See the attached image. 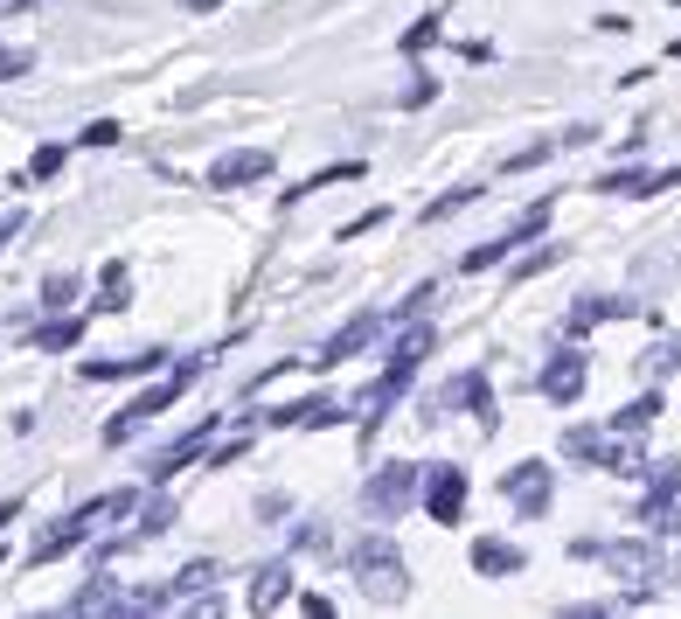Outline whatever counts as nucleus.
Wrapping results in <instances>:
<instances>
[{"label": "nucleus", "mask_w": 681, "mask_h": 619, "mask_svg": "<svg viewBox=\"0 0 681 619\" xmlns=\"http://www.w3.org/2000/svg\"><path fill=\"white\" fill-rule=\"evenodd\" d=\"M424 355H431V327H424V320H410L404 341L390 348V369H383V376L362 390V404H355V411H362V432H376V418H383V411L410 390V376H417V362H424Z\"/></svg>", "instance_id": "nucleus-1"}, {"label": "nucleus", "mask_w": 681, "mask_h": 619, "mask_svg": "<svg viewBox=\"0 0 681 619\" xmlns=\"http://www.w3.org/2000/svg\"><path fill=\"white\" fill-rule=\"evenodd\" d=\"M355 585H362L376 606H397V599H404L410 571H404V557H397V543H390L383 529H369V536L355 543Z\"/></svg>", "instance_id": "nucleus-2"}, {"label": "nucleus", "mask_w": 681, "mask_h": 619, "mask_svg": "<svg viewBox=\"0 0 681 619\" xmlns=\"http://www.w3.org/2000/svg\"><path fill=\"white\" fill-rule=\"evenodd\" d=\"M195 376H202V355H188L181 369H167L160 383H146V390H139L133 404H126V411H119V418L105 425V446H126V439H133L139 425H146V418H160V411H167V404H174V397H181V390H188Z\"/></svg>", "instance_id": "nucleus-3"}, {"label": "nucleus", "mask_w": 681, "mask_h": 619, "mask_svg": "<svg viewBox=\"0 0 681 619\" xmlns=\"http://www.w3.org/2000/svg\"><path fill=\"white\" fill-rule=\"evenodd\" d=\"M410 501H417V466H404V460L376 466V473H369V487H362V508H369L376 522H383V515L397 522V515H404Z\"/></svg>", "instance_id": "nucleus-4"}, {"label": "nucleus", "mask_w": 681, "mask_h": 619, "mask_svg": "<svg viewBox=\"0 0 681 619\" xmlns=\"http://www.w3.org/2000/svg\"><path fill=\"white\" fill-rule=\"evenodd\" d=\"M417 494H424V508H431V522H459L466 515V466H424L417 473Z\"/></svg>", "instance_id": "nucleus-5"}, {"label": "nucleus", "mask_w": 681, "mask_h": 619, "mask_svg": "<svg viewBox=\"0 0 681 619\" xmlns=\"http://www.w3.org/2000/svg\"><path fill=\"white\" fill-rule=\"evenodd\" d=\"M91 522H105V515H98V501H84L77 515H63V522H49V529H42V536L28 543V564H56V557H70V550L84 543V529H91Z\"/></svg>", "instance_id": "nucleus-6"}, {"label": "nucleus", "mask_w": 681, "mask_h": 619, "mask_svg": "<svg viewBox=\"0 0 681 619\" xmlns=\"http://www.w3.org/2000/svg\"><path fill=\"white\" fill-rule=\"evenodd\" d=\"M272 167H278L272 147H237V154H223L216 167H209V188H216V195H230V188H251V181H265Z\"/></svg>", "instance_id": "nucleus-7"}, {"label": "nucleus", "mask_w": 681, "mask_h": 619, "mask_svg": "<svg viewBox=\"0 0 681 619\" xmlns=\"http://www.w3.org/2000/svg\"><path fill=\"white\" fill-rule=\"evenodd\" d=\"M543 223H549V202H536V209H529V216H522L515 230H501L494 244H473V251H466V272H494V265H501V258L515 251V244H529V237H543Z\"/></svg>", "instance_id": "nucleus-8"}, {"label": "nucleus", "mask_w": 681, "mask_h": 619, "mask_svg": "<svg viewBox=\"0 0 681 619\" xmlns=\"http://www.w3.org/2000/svg\"><path fill=\"white\" fill-rule=\"evenodd\" d=\"M549 487H556V473H549L543 460H522L515 473H501V494H508L522 515H543V508H549Z\"/></svg>", "instance_id": "nucleus-9"}, {"label": "nucleus", "mask_w": 681, "mask_h": 619, "mask_svg": "<svg viewBox=\"0 0 681 619\" xmlns=\"http://www.w3.org/2000/svg\"><path fill=\"white\" fill-rule=\"evenodd\" d=\"M438 411H473L480 425H494V397H487V376H480V369H466L459 383H445V390H438Z\"/></svg>", "instance_id": "nucleus-10"}, {"label": "nucleus", "mask_w": 681, "mask_h": 619, "mask_svg": "<svg viewBox=\"0 0 681 619\" xmlns=\"http://www.w3.org/2000/svg\"><path fill=\"white\" fill-rule=\"evenodd\" d=\"M543 397L549 404H577L584 397V355L577 348H556V362L543 369Z\"/></svg>", "instance_id": "nucleus-11"}, {"label": "nucleus", "mask_w": 681, "mask_h": 619, "mask_svg": "<svg viewBox=\"0 0 681 619\" xmlns=\"http://www.w3.org/2000/svg\"><path fill=\"white\" fill-rule=\"evenodd\" d=\"M209 432H216V418H202L188 439H174L167 453H153V460H146V480H153V487H167V473H181V466H188L195 453H202V446H209Z\"/></svg>", "instance_id": "nucleus-12"}, {"label": "nucleus", "mask_w": 681, "mask_h": 619, "mask_svg": "<svg viewBox=\"0 0 681 619\" xmlns=\"http://www.w3.org/2000/svg\"><path fill=\"white\" fill-rule=\"evenodd\" d=\"M376 334H383V313H355V320H348V327H341V334H334V341L320 348V369H334V362L362 355V348H369Z\"/></svg>", "instance_id": "nucleus-13"}, {"label": "nucleus", "mask_w": 681, "mask_h": 619, "mask_svg": "<svg viewBox=\"0 0 681 619\" xmlns=\"http://www.w3.org/2000/svg\"><path fill=\"white\" fill-rule=\"evenodd\" d=\"M341 411H334V397H306V404H285V411H265V425L278 432H313V425H334Z\"/></svg>", "instance_id": "nucleus-14"}, {"label": "nucleus", "mask_w": 681, "mask_h": 619, "mask_svg": "<svg viewBox=\"0 0 681 619\" xmlns=\"http://www.w3.org/2000/svg\"><path fill=\"white\" fill-rule=\"evenodd\" d=\"M619 578H633V585H647L654 571H661V557H654V543H612V550H598Z\"/></svg>", "instance_id": "nucleus-15"}, {"label": "nucleus", "mask_w": 681, "mask_h": 619, "mask_svg": "<svg viewBox=\"0 0 681 619\" xmlns=\"http://www.w3.org/2000/svg\"><path fill=\"white\" fill-rule=\"evenodd\" d=\"M292 599V564L278 557V564H265L258 578H251V613H278Z\"/></svg>", "instance_id": "nucleus-16"}, {"label": "nucleus", "mask_w": 681, "mask_h": 619, "mask_svg": "<svg viewBox=\"0 0 681 619\" xmlns=\"http://www.w3.org/2000/svg\"><path fill=\"white\" fill-rule=\"evenodd\" d=\"M153 369H167V355H160V348H146V355H126V362H84V383H112V376H153Z\"/></svg>", "instance_id": "nucleus-17"}, {"label": "nucleus", "mask_w": 681, "mask_h": 619, "mask_svg": "<svg viewBox=\"0 0 681 619\" xmlns=\"http://www.w3.org/2000/svg\"><path fill=\"white\" fill-rule=\"evenodd\" d=\"M473 571L508 578V571H522V550H515V543H501V536H480V543H473Z\"/></svg>", "instance_id": "nucleus-18"}, {"label": "nucleus", "mask_w": 681, "mask_h": 619, "mask_svg": "<svg viewBox=\"0 0 681 619\" xmlns=\"http://www.w3.org/2000/svg\"><path fill=\"white\" fill-rule=\"evenodd\" d=\"M209 585H216V564H209V557H195L181 578H167V606H188V599H202Z\"/></svg>", "instance_id": "nucleus-19"}, {"label": "nucleus", "mask_w": 681, "mask_h": 619, "mask_svg": "<svg viewBox=\"0 0 681 619\" xmlns=\"http://www.w3.org/2000/svg\"><path fill=\"white\" fill-rule=\"evenodd\" d=\"M63 613H126V592H119L112 578H91V585H84Z\"/></svg>", "instance_id": "nucleus-20"}, {"label": "nucleus", "mask_w": 681, "mask_h": 619, "mask_svg": "<svg viewBox=\"0 0 681 619\" xmlns=\"http://www.w3.org/2000/svg\"><path fill=\"white\" fill-rule=\"evenodd\" d=\"M619 313H640L633 300H577L570 307V334H591L598 320H619Z\"/></svg>", "instance_id": "nucleus-21"}, {"label": "nucleus", "mask_w": 681, "mask_h": 619, "mask_svg": "<svg viewBox=\"0 0 681 619\" xmlns=\"http://www.w3.org/2000/svg\"><path fill=\"white\" fill-rule=\"evenodd\" d=\"M681 174H654V167H619V174H605V195H640V188H668Z\"/></svg>", "instance_id": "nucleus-22"}, {"label": "nucleus", "mask_w": 681, "mask_h": 619, "mask_svg": "<svg viewBox=\"0 0 681 619\" xmlns=\"http://www.w3.org/2000/svg\"><path fill=\"white\" fill-rule=\"evenodd\" d=\"M647 487H654V501H647V515H654L661 501H675V494H681V460H654V466H647Z\"/></svg>", "instance_id": "nucleus-23"}, {"label": "nucleus", "mask_w": 681, "mask_h": 619, "mask_svg": "<svg viewBox=\"0 0 681 619\" xmlns=\"http://www.w3.org/2000/svg\"><path fill=\"white\" fill-rule=\"evenodd\" d=\"M355 174H362V160H341V167H320V174H313V181H299V188H292L285 202H306V195H320V188H334V181H355Z\"/></svg>", "instance_id": "nucleus-24"}, {"label": "nucleus", "mask_w": 681, "mask_h": 619, "mask_svg": "<svg viewBox=\"0 0 681 619\" xmlns=\"http://www.w3.org/2000/svg\"><path fill=\"white\" fill-rule=\"evenodd\" d=\"M654 418H661V397H640V404H626V411L612 418V432H626V439H640V432H647Z\"/></svg>", "instance_id": "nucleus-25"}, {"label": "nucleus", "mask_w": 681, "mask_h": 619, "mask_svg": "<svg viewBox=\"0 0 681 619\" xmlns=\"http://www.w3.org/2000/svg\"><path fill=\"white\" fill-rule=\"evenodd\" d=\"M77 334H84V320H42V327H35V348L56 355V348H77Z\"/></svg>", "instance_id": "nucleus-26"}, {"label": "nucleus", "mask_w": 681, "mask_h": 619, "mask_svg": "<svg viewBox=\"0 0 681 619\" xmlns=\"http://www.w3.org/2000/svg\"><path fill=\"white\" fill-rule=\"evenodd\" d=\"M160 529H174V501H167V494H153V501L139 508V529H133V536H160Z\"/></svg>", "instance_id": "nucleus-27"}, {"label": "nucleus", "mask_w": 681, "mask_h": 619, "mask_svg": "<svg viewBox=\"0 0 681 619\" xmlns=\"http://www.w3.org/2000/svg\"><path fill=\"white\" fill-rule=\"evenodd\" d=\"M473 195H480V188H452V195H438V202L424 209V223H445V216H459V209H466Z\"/></svg>", "instance_id": "nucleus-28"}, {"label": "nucleus", "mask_w": 681, "mask_h": 619, "mask_svg": "<svg viewBox=\"0 0 681 619\" xmlns=\"http://www.w3.org/2000/svg\"><path fill=\"white\" fill-rule=\"evenodd\" d=\"M438 35H445V28H438V14H424V21H417V28L404 35V56H424V49H431Z\"/></svg>", "instance_id": "nucleus-29"}, {"label": "nucleus", "mask_w": 681, "mask_h": 619, "mask_svg": "<svg viewBox=\"0 0 681 619\" xmlns=\"http://www.w3.org/2000/svg\"><path fill=\"white\" fill-rule=\"evenodd\" d=\"M42 300H49V307H70V300H77V279H70V272H49V279H42Z\"/></svg>", "instance_id": "nucleus-30"}, {"label": "nucleus", "mask_w": 681, "mask_h": 619, "mask_svg": "<svg viewBox=\"0 0 681 619\" xmlns=\"http://www.w3.org/2000/svg\"><path fill=\"white\" fill-rule=\"evenodd\" d=\"M133 508H139V494H133V487H119V494H98V515H105V522L133 515Z\"/></svg>", "instance_id": "nucleus-31"}, {"label": "nucleus", "mask_w": 681, "mask_h": 619, "mask_svg": "<svg viewBox=\"0 0 681 619\" xmlns=\"http://www.w3.org/2000/svg\"><path fill=\"white\" fill-rule=\"evenodd\" d=\"M556 258H563V251H556V244H536V251H529V258H522V265H515V279H536V272H549V265H556Z\"/></svg>", "instance_id": "nucleus-32"}, {"label": "nucleus", "mask_w": 681, "mask_h": 619, "mask_svg": "<svg viewBox=\"0 0 681 619\" xmlns=\"http://www.w3.org/2000/svg\"><path fill=\"white\" fill-rule=\"evenodd\" d=\"M431 98H438V77H424V70H417V77H410V91H404V112L431 105Z\"/></svg>", "instance_id": "nucleus-33"}, {"label": "nucleus", "mask_w": 681, "mask_h": 619, "mask_svg": "<svg viewBox=\"0 0 681 619\" xmlns=\"http://www.w3.org/2000/svg\"><path fill=\"white\" fill-rule=\"evenodd\" d=\"M28 174H35V181L63 174V147H35V160H28Z\"/></svg>", "instance_id": "nucleus-34"}, {"label": "nucleus", "mask_w": 681, "mask_h": 619, "mask_svg": "<svg viewBox=\"0 0 681 619\" xmlns=\"http://www.w3.org/2000/svg\"><path fill=\"white\" fill-rule=\"evenodd\" d=\"M105 307H126V265H105Z\"/></svg>", "instance_id": "nucleus-35"}, {"label": "nucleus", "mask_w": 681, "mask_h": 619, "mask_svg": "<svg viewBox=\"0 0 681 619\" xmlns=\"http://www.w3.org/2000/svg\"><path fill=\"white\" fill-rule=\"evenodd\" d=\"M647 369H654V376H668V369H681V341H661V348L647 355Z\"/></svg>", "instance_id": "nucleus-36"}, {"label": "nucleus", "mask_w": 681, "mask_h": 619, "mask_svg": "<svg viewBox=\"0 0 681 619\" xmlns=\"http://www.w3.org/2000/svg\"><path fill=\"white\" fill-rule=\"evenodd\" d=\"M431 293H438V286H417V293H410L404 307H390V313H397V320H417V313L431 307Z\"/></svg>", "instance_id": "nucleus-37"}, {"label": "nucleus", "mask_w": 681, "mask_h": 619, "mask_svg": "<svg viewBox=\"0 0 681 619\" xmlns=\"http://www.w3.org/2000/svg\"><path fill=\"white\" fill-rule=\"evenodd\" d=\"M112 140H119V126H112V119H98V126H84V147H112Z\"/></svg>", "instance_id": "nucleus-38"}, {"label": "nucleus", "mask_w": 681, "mask_h": 619, "mask_svg": "<svg viewBox=\"0 0 681 619\" xmlns=\"http://www.w3.org/2000/svg\"><path fill=\"white\" fill-rule=\"evenodd\" d=\"M21 223H28V216H21V209H0V251H7V244H14V237H21Z\"/></svg>", "instance_id": "nucleus-39"}, {"label": "nucleus", "mask_w": 681, "mask_h": 619, "mask_svg": "<svg viewBox=\"0 0 681 619\" xmlns=\"http://www.w3.org/2000/svg\"><path fill=\"white\" fill-rule=\"evenodd\" d=\"M549 154H556V147H549V140H543V147H529V154H515V160H508V174H522V167H543Z\"/></svg>", "instance_id": "nucleus-40"}, {"label": "nucleus", "mask_w": 681, "mask_h": 619, "mask_svg": "<svg viewBox=\"0 0 681 619\" xmlns=\"http://www.w3.org/2000/svg\"><path fill=\"white\" fill-rule=\"evenodd\" d=\"M28 70V49H0V77H21Z\"/></svg>", "instance_id": "nucleus-41"}, {"label": "nucleus", "mask_w": 681, "mask_h": 619, "mask_svg": "<svg viewBox=\"0 0 681 619\" xmlns=\"http://www.w3.org/2000/svg\"><path fill=\"white\" fill-rule=\"evenodd\" d=\"M14 515H21V501H0V529H7V522H14Z\"/></svg>", "instance_id": "nucleus-42"}, {"label": "nucleus", "mask_w": 681, "mask_h": 619, "mask_svg": "<svg viewBox=\"0 0 681 619\" xmlns=\"http://www.w3.org/2000/svg\"><path fill=\"white\" fill-rule=\"evenodd\" d=\"M195 7H216V0H195Z\"/></svg>", "instance_id": "nucleus-43"}]
</instances>
